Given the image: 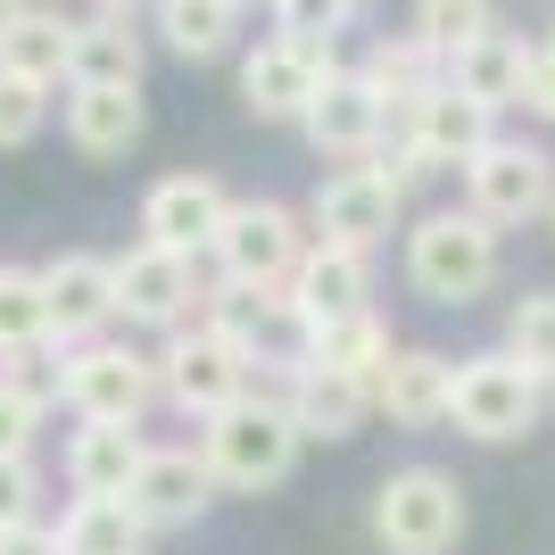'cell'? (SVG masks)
Here are the masks:
<instances>
[{"label": "cell", "mask_w": 555, "mask_h": 555, "mask_svg": "<svg viewBox=\"0 0 555 555\" xmlns=\"http://www.w3.org/2000/svg\"><path fill=\"white\" fill-rule=\"evenodd\" d=\"M0 555H67V547H59V531L25 522V531H0Z\"/></svg>", "instance_id": "cell-37"}, {"label": "cell", "mask_w": 555, "mask_h": 555, "mask_svg": "<svg viewBox=\"0 0 555 555\" xmlns=\"http://www.w3.org/2000/svg\"><path fill=\"white\" fill-rule=\"evenodd\" d=\"M150 522L133 514V498H75L59 514V547L67 555H141Z\"/></svg>", "instance_id": "cell-24"}, {"label": "cell", "mask_w": 555, "mask_h": 555, "mask_svg": "<svg viewBox=\"0 0 555 555\" xmlns=\"http://www.w3.org/2000/svg\"><path fill=\"white\" fill-rule=\"evenodd\" d=\"M183 307H191V257L183 249L141 241V249L116 257V315H133V324H183Z\"/></svg>", "instance_id": "cell-16"}, {"label": "cell", "mask_w": 555, "mask_h": 555, "mask_svg": "<svg viewBox=\"0 0 555 555\" xmlns=\"http://www.w3.org/2000/svg\"><path fill=\"white\" fill-rule=\"evenodd\" d=\"M489 100H473V92H456V83H440V92H423L415 108H406V141H415V158L423 166H473L489 150Z\"/></svg>", "instance_id": "cell-12"}, {"label": "cell", "mask_w": 555, "mask_h": 555, "mask_svg": "<svg viewBox=\"0 0 555 555\" xmlns=\"http://www.w3.org/2000/svg\"><path fill=\"white\" fill-rule=\"evenodd\" d=\"M522 108H531L539 125H555V50H547V42H539L531 67H522Z\"/></svg>", "instance_id": "cell-36"}, {"label": "cell", "mask_w": 555, "mask_h": 555, "mask_svg": "<svg viewBox=\"0 0 555 555\" xmlns=\"http://www.w3.org/2000/svg\"><path fill=\"white\" fill-rule=\"evenodd\" d=\"M448 390H456V365L431 357V348H390V365L373 373V406L390 423H448Z\"/></svg>", "instance_id": "cell-18"}, {"label": "cell", "mask_w": 555, "mask_h": 555, "mask_svg": "<svg viewBox=\"0 0 555 555\" xmlns=\"http://www.w3.org/2000/svg\"><path fill=\"white\" fill-rule=\"evenodd\" d=\"M34 506H42V473H34V456H0V531H25Z\"/></svg>", "instance_id": "cell-33"}, {"label": "cell", "mask_w": 555, "mask_h": 555, "mask_svg": "<svg viewBox=\"0 0 555 555\" xmlns=\"http://www.w3.org/2000/svg\"><path fill=\"white\" fill-rule=\"evenodd\" d=\"M232 25H241L232 0H158V34L175 59H224Z\"/></svg>", "instance_id": "cell-28"}, {"label": "cell", "mask_w": 555, "mask_h": 555, "mask_svg": "<svg viewBox=\"0 0 555 555\" xmlns=\"http://www.w3.org/2000/svg\"><path fill=\"white\" fill-rule=\"evenodd\" d=\"M547 50H555V34H547Z\"/></svg>", "instance_id": "cell-41"}, {"label": "cell", "mask_w": 555, "mask_h": 555, "mask_svg": "<svg viewBox=\"0 0 555 555\" xmlns=\"http://www.w3.org/2000/svg\"><path fill=\"white\" fill-rule=\"evenodd\" d=\"M547 224H555V216H547Z\"/></svg>", "instance_id": "cell-42"}, {"label": "cell", "mask_w": 555, "mask_h": 555, "mask_svg": "<svg viewBox=\"0 0 555 555\" xmlns=\"http://www.w3.org/2000/svg\"><path fill=\"white\" fill-rule=\"evenodd\" d=\"M141 34L133 17H92L75 25V59H67V92H92V83H133L141 92Z\"/></svg>", "instance_id": "cell-22"}, {"label": "cell", "mask_w": 555, "mask_h": 555, "mask_svg": "<svg viewBox=\"0 0 555 555\" xmlns=\"http://www.w3.org/2000/svg\"><path fill=\"white\" fill-rule=\"evenodd\" d=\"M50 125V83H34V75L0 67V150H17V141H34Z\"/></svg>", "instance_id": "cell-32"}, {"label": "cell", "mask_w": 555, "mask_h": 555, "mask_svg": "<svg viewBox=\"0 0 555 555\" xmlns=\"http://www.w3.org/2000/svg\"><path fill=\"white\" fill-rule=\"evenodd\" d=\"M141 125H150V108H141L133 83H92V92H67V141L83 150V158H125L141 141Z\"/></svg>", "instance_id": "cell-20"}, {"label": "cell", "mask_w": 555, "mask_h": 555, "mask_svg": "<svg viewBox=\"0 0 555 555\" xmlns=\"http://www.w3.org/2000/svg\"><path fill=\"white\" fill-rule=\"evenodd\" d=\"M398 199H406V191H398L382 166H340V175L315 191L307 224H315V241H340V249H373V241H390Z\"/></svg>", "instance_id": "cell-10"}, {"label": "cell", "mask_w": 555, "mask_h": 555, "mask_svg": "<svg viewBox=\"0 0 555 555\" xmlns=\"http://www.w3.org/2000/svg\"><path fill=\"white\" fill-rule=\"evenodd\" d=\"M332 83V42H307V34H282V42H257L249 59H241V100H249V116H299L315 108V92Z\"/></svg>", "instance_id": "cell-8"}, {"label": "cell", "mask_w": 555, "mask_h": 555, "mask_svg": "<svg viewBox=\"0 0 555 555\" xmlns=\"http://www.w3.org/2000/svg\"><path fill=\"white\" fill-rule=\"evenodd\" d=\"M464 191H473V216L489 224H531V216H555V158L531 141H489L464 166Z\"/></svg>", "instance_id": "cell-7"}, {"label": "cell", "mask_w": 555, "mask_h": 555, "mask_svg": "<svg viewBox=\"0 0 555 555\" xmlns=\"http://www.w3.org/2000/svg\"><path fill=\"white\" fill-rule=\"evenodd\" d=\"M232 9H249V0H232Z\"/></svg>", "instance_id": "cell-40"}, {"label": "cell", "mask_w": 555, "mask_h": 555, "mask_svg": "<svg viewBox=\"0 0 555 555\" xmlns=\"http://www.w3.org/2000/svg\"><path fill=\"white\" fill-rule=\"evenodd\" d=\"M440 67H448V59H440L431 42H423V34H398V42H373L357 75H365L373 92H382V108H398V116H406L423 92H440V83H448Z\"/></svg>", "instance_id": "cell-23"}, {"label": "cell", "mask_w": 555, "mask_h": 555, "mask_svg": "<svg viewBox=\"0 0 555 555\" xmlns=\"http://www.w3.org/2000/svg\"><path fill=\"white\" fill-rule=\"evenodd\" d=\"M406 282L431 307H464L498 282V224L473 208H440L406 232Z\"/></svg>", "instance_id": "cell-1"}, {"label": "cell", "mask_w": 555, "mask_h": 555, "mask_svg": "<svg viewBox=\"0 0 555 555\" xmlns=\"http://www.w3.org/2000/svg\"><path fill=\"white\" fill-rule=\"evenodd\" d=\"M415 34L440 50V59H464L473 42L498 34V0H415Z\"/></svg>", "instance_id": "cell-29"}, {"label": "cell", "mask_w": 555, "mask_h": 555, "mask_svg": "<svg viewBox=\"0 0 555 555\" xmlns=\"http://www.w3.org/2000/svg\"><path fill=\"white\" fill-rule=\"evenodd\" d=\"M67 59H75V17H59V9H25L0 42V67L34 75V83H67Z\"/></svg>", "instance_id": "cell-26"}, {"label": "cell", "mask_w": 555, "mask_h": 555, "mask_svg": "<svg viewBox=\"0 0 555 555\" xmlns=\"http://www.w3.org/2000/svg\"><path fill=\"white\" fill-rule=\"evenodd\" d=\"M365 249H340V241H315L307 249V266L291 274V307H299V324H340V315H365Z\"/></svg>", "instance_id": "cell-17"}, {"label": "cell", "mask_w": 555, "mask_h": 555, "mask_svg": "<svg viewBox=\"0 0 555 555\" xmlns=\"http://www.w3.org/2000/svg\"><path fill=\"white\" fill-rule=\"evenodd\" d=\"M34 431H42V398L0 382V456H34Z\"/></svg>", "instance_id": "cell-34"}, {"label": "cell", "mask_w": 555, "mask_h": 555, "mask_svg": "<svg viewBox=\"0 0 555 555\" xmlns=\"http://www.w3.org/2000/svg\"><path fill=\"white\" fill-rule=\"evenodd\" d=\"M42 340H50V291H42V274L0 266V357H9V348H42Z\"/></svg>", "instance_id": "cell-30"}, {"label": "cell", "mask_w": 555, "mask_h": 555, "mask_svg": "<svg viewBox=\"0 0 555 555\" xmlns=\"http://www.w3.org/2000/svg\"><path fill=\"white\" fill-rule=\"evenodd\" d=\"M141 464H150V448H141L133 423H83V431L67 440L75 498H125V489L141 481Z\"/></svg>", "instance_id": "cell-19"}, {"label": "cell", "mask_w": 555, "mask_h": 555, "mask_svg": "<svg viewBox=\"0 0 555 555\" xmlns=\"http://www.w3.org/2000/svg\"><path fill=\"white\" fill-rule=\"evenodd\" d=\"M307 241L299 216L282 208V199H232L224 232H216V266H224L232 291H282V282L307 266Z\"/></svg>", "instance_id": "cell-5"}, {"label": "cell", "mask_w": 555, "mask_h": 555, "mask_svg": "<svg viewBox=\"0 0 555 555\" xmlns=\"http://www.w3.org/2000/svg\"><path fill=\"white\" fill-rule=\"evenodd\" d=\"M100 17H133V9H158V0H92Z\"/></svg>", "instance_id": "cell-38"}, {"label": "cell", "mask_w": 555, "mask_h": 555, "mask_svg": "<svg viewBox=\"0 0 555 555\" xmlns=\"http://www.w3.org/2000/svg\"><path fill=\"white\" fill-rule=\"evenodd\" d=\"M299 365H332V373L373 382V373L390 365V332L373 324V307H365V315H340V324H315V332H307V357H299Z\"/></svg>", "instance_id": "cell-27"}, {"label": "cell", "mask_w": 555, "mask_h": 555, "mask_svg": "<svg viewBox=\"0 0 555 555\" xmlns=\"http://www.w3.org/2000/svg\"><path fill=\"white\" fill-rule=\"evenodd\" d=\"M158 382L183 415H224L232 398H249V348L232 340L224 324H199L158 357Z\"/></svg>", "instance_id": "cell-6"}, {"label": "cell", "mask_w": 555, "mask_h": 555, "mask_svg": "<svg viewBox=\"0 0 555 555\" xmlns=\"http://www.w3.org/2000/svg\"><path fill=\"white\" fill-rule=\"evenodd\" d=\"M448 423H456L464 440H489V448L522 440V431L539 423V373L522 365L514 348H481V357H464L456 390H448Z\"/></svg>", "instance_id": "cell-3"}, {"label": "cell", "mask_w": 555, "mask_h": 555, "mask_svg": "<svg viewBox=\"0 0 555 555\" xmlns=\"http://www.w3.org/2000/svg\"><path fill=\"white\" fill-rule=\"evenodd\" d=\"M365 406H373V382H357V373L299 365V382H291V415H299L307 440H348L365 423Z\"/></svg>", "instance_id": "cell-21"}, {"label": "cell", "mask_w": 555, "mask_h": 555, "mask_svg": "<svg viewBox=\"0 0 555 555\" xmlns=\"http://www.w3.org/2000/svg\"><path fill=\"white\" fill-rule=\"evenodd\" d=\"M150 390H158V365L133 357V348H116V340H83L67 357V406L83 423H141Z\"/></svg>", "instance_id": "cell-9"}, {"label": "cell", "mask_w": 555, "mask_h": 555, "mask_svg": "<svg viewBox=\"0 0 555 555\" xmlns=\"http://www.w3.org/2000/svg\"><path fill=\"white\" fill-rule=\"evenodd\" d=\"M25 17V0H0V42H9V25Z\"/></svg>", "instance_id": "cell-39"}, {"label": "cell", "mask_w": 555, "mask_h": 555, "mask_svg": "<svg viewBox=\"0 0 555 555\" xmlns=\"http://www.w3.org/2000/svg\"><path fill=\"white\" fill-rule=\"evenodd\" d=\"M232 199L216 175H166V183H150V199H141V232L158 241V249H216V232H224Z\"/></svg>", "instance_id": "cell-11"}, {"label": "cell", "mask_w": 555, "mask_h": 555, "mask_svg": "<svg viewBox=\"0 0 555 555\" xmlns=\"http://www.w3.org/2000/svg\"><path fill=\"white\" fill-rule=\"evenodd\" d=\"M522 67H531V42H522V34H489V42H473L464 59H448V83L489 100V108H506V100H522Z\"/></svg>", "instance_id": "cell-25"}, {"label": "cell", "mask_w": 555, "mask_h": 555, "mask_svg": "<svg viewBox=\"0 0 555 555\" xmlns=\"http://www.w3.org/2000/svg\"><path fill=\"white\" fill-rule=\"evenodd\" d=\"M382 125H390L382 92H373L365 75H340V67H332V83L315 92V108H307V141L332 150V158H373V150H382Z\"/></svg>", "instance_id": "cell-14"}, {"label": "cell", "mask_w": 555, "mask_h": 555, "mask_svg": "<svg viewBox=\"0 0 555 555\" xmlns=\"http://www.w3.org/2000/svg\"><path fill=\"white\" fill-rule=\"evenodd\" d=\"M208 456H191V448H150V464H141V481L125 489L133 498V514L150 522V531H183V522H199L208 514Z\"/></svg>", "instance_id": "cell-13"}, {"label": "cell", "mask_w": 555, "mask_h": 555, "mask_svg": "<svg viewBox=\"0 0 555 555\" xmlns=\"http://www.w3.org/2000/svg\"><path fill=\"white\" fill-rule=\"evenodd\" d=\"M373 531L390 555H448L464 539V489L440 464H406L373 489Z\"/></svg>", "instance_id": "cell-4"}, {"label": "cell", "mask_w": 555, "mask_h": 555, "mask_svg": "<svg viewBox=\"0 0 555 555\" xmlns=\"http://www.w3.org/2000/svg\"><path fill=\"white\" fill-rule=\"evenodd\" d=\"M42 291H50V332L59 340H83L116 315V257H92V249H67L42 266Z\"/></svg>", "instance_id": "cell-15"}, {"label": "cell", "mask_w": 555, "mask_h": 555, "mask_svg": "<svg viewBox=\"0 0 555 555\" xmlns=\"http://www.w3.org/2000/svg\"><path fill=\"white\" fill-rule=\"evenodd\" d=\"M357 9V0H274L282 34H307V42H332L340 34V17Z\"/></svg>", "instance_id": "cell-35"}, {"label": "cell", "mask_w": 555, "mask_h": 555, "mask_svg": "<svg viewBox=\"0 0 555 555\" xmlns=\"http://www.w3.org/2000/svg\"><path fill=\"white\" fill-rule=\"evenodd\" d=\"M506 348L539 373V382H555V291H531V299H514V315H506Z\"/></svg>", "instance_id": "cell-31"}, {"label": "cell", "mask_w": 555, "mask_h": 555, "mask_svg": "<svg viewBox=\"0 0 555 555\" xmlns=\"http://www.w3.org/2000/svg\"><path fill=\"white\" fill-rule=\"evenodd\" d=\"M299 415L274 406V398H232L224 415H208V473L224 489H274L291 464H299Z\"/></svg>", "instance_id": "cell-2"}]
</instances>
